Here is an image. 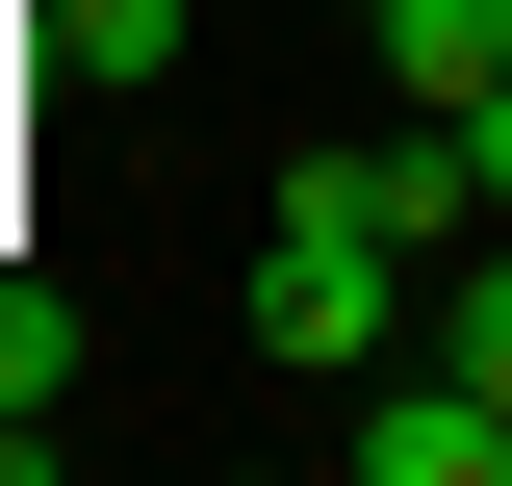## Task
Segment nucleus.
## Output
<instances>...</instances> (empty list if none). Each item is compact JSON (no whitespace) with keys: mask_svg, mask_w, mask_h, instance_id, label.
<instances>
[{"mask_svg":"<svg viewBox=\"0 0 512 486\" xmlns=\"http://www.w3.org/2000/svg\"><path fill=\"white\" fill-rule=\"evenodd\" d=\"M384 333H410V231L282 180V231H256V359L282 384H384Z\"/></svg>","mask_w":512,"mask_h":486,"instance_id":"nucleus-1","label":"nucleus"},{"mask_svg":"<svg viewBox=\"0 0 512 486\" xmlns=\"http://www.w3.org/2000/svg\"><path fill=\"white\" fill-rule=\"evenodd\" d=\"M359 486H512V384H359Z\"/></svg>","mask_w":512,"mask_h":486,"instance_id":"nucleus-2","label":"nucleus"},{"mask_svg":"<svg viewBox=\"0 0 512 486\" xmlns=\"http://www.w3.org/2000/svg\"><path fill=\"white\" fill-rule=\"evenodd\" d=\"M359 26H384V103H487V77H512V0H359Z\"/></svg>","mask_w":512,"mask_h":486,"instance_id":"nucleus-3","label":"nucleus"},{"mask_svg":"<svg viewBox=\"0 0 512 486\" xmlns=\"http://www.w3.org/2000/svg\"><path fill=\"white\" fill-rule=\"evenodd\" d=\"M436 359H461V384H512V231H461V282H436Z\"/></svg>","mask_w":512,"mask_h":486,"instance_id":"nucleus-4","label":"nucleus"},{"mask_svg":"<svg viewBox=\"0 0 512 486\" xmlns=\"http://www.w3.org/2000/svg\"><path fill=\"white\" fill-rule=\"evenodd\" d=\"M52 384H77V307L26 282V256H0V410H52Z\"/></svg>","mask_w":512,"mask_h":486,"instance_id":"nucleus-5","label":"nucleus"},{"mask_svg":"<svg viewBox=\"0 0 512 486\" xmlns=\"http://www.w3.org/2000/svg\"><path fill=\"white\" fill-rule=\"evenodd\" d=\"M461 154H487V205H512V77H487V103H461Z\"/></svg>","mask_w":512,"mask_h":486,"instance_id":"nucleus-6","label":"nucleus"}]
</instances>
